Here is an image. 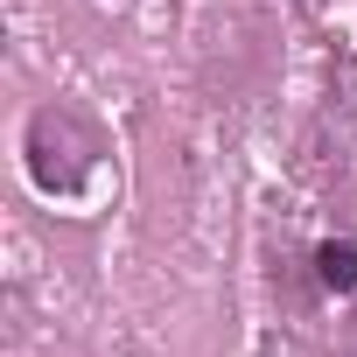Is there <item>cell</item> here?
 <instances>
[{"instance_id": "1", "label": "cell", "mask_w": 357, "mask_h": 357, "mask_svg": "<svg viewBox=\"0 0 357 357\" xmlns=\"http://www.w3.org/2000/svg\"><path fill=\"white\" fill-rule=\"evenodd\" d=\"M98 154H105L98 126L77 119L70 105H43V112L29 119V175H36V190H50V197H77L84 175L98 168Z\"/></svg>"}, {"instance_id": "2", "label": "cell", "mask_w": 357, "mask_h": 357, "mask_svg": "<svg viewBox=\"0 0 357 357\" xmlns=\"http://www.w3.org/2000/svg\"><path fill=\"white\" fill-rule=\"evenodd\" d=\"M315 273H322V287L350 294V287H357V245H336V238H329V245L315 252Z\"/></svg>"}]
</instances>
